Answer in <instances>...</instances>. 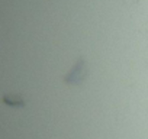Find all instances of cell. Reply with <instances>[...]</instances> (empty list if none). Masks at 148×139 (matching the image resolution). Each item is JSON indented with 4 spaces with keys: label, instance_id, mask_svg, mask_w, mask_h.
<instances>
[{
    "label": "cell",
    "instance_id": "obj_1",
    "mask_svg": "<svg viewBox=\"0 0 148 139\" xmlns=\"http://www.w3.org/2000/svg\"><path fill=\"white\" fill-rule=\"evenodd\" d=\"M89 76V70H87V65H86V61L83 58H80L76 65H74L70 73L64 77V83L65 84H73V86H79L82 84Z\"/></svg>",
    "mask_w": 148,
    "mask_h": 139
},
{
    "label": "cell",
    "instance_id": "obj_2",
    "mask_svg": "<svg viewBox=\"0 0 148 139\" xmlns=\"http://www.w3.org/2000/svg\"><path fill=\"white\" fill-rule=\"evenodd\" d=\"M2 100H3V103H5L6 106H9V107H16V109L25 107V100H23V97L19 96V94H6V96H3Z\"/></svg>",
    "mask_w": 148,
    "mask_h": 139
}]
</instances>
